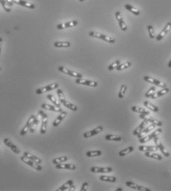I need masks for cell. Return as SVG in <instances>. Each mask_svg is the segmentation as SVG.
Segmentation results:
<instances>
[{
  "label": "cell",
  "mask_w": 171,
  "mask_h": 191,
  "mask_svg": "<svg viewBox=\"0 0 171 191\" xmlns=\"http://www.w3.org/2000/svg\"><path fill=\"white\" fill-rule=\"evenodd\" d=\"M100 179L101 181H107V182H116L117 181V178L114 177V176H100Z\"/></svg>",
  "instance_id": "d6a6232c"
},
{
  "label": "cell",
  "mask_w": 171,
  "mask_h": 191,
  "mask_svg": "<svg viewBox=\"0 0 171 191\" xmlns=\"http://www.w3.org/2000/svg\"><path fill=\"white\" fill-rule=\"evenodd\" d=\"M67 160H68L67 157H57V158H55L54 160H53V163L55 164V165H57V164H60L62 163V162H66Z\"/></svg>",
  "instance_id": "ee69618b"
},
{
  "label": "cell",
  "mask_w": 171,
  "mask_h": 191,
  "mask_svg": "<svg viewBox=\"0 0 171 191\" xmlns=\"http://www.w3.org/2000/svg\"><path fill=\"white\" fill-rule=\"evenodd\" d=\"M36 116H34V115H33V116H31L30 118H29V119H28L27 121L26 122L25 126L22 128V129H21V132H20V135L25 136V135L27 134V132L29 131V129H30L32 124H33V121H34L35 118H36Z\"/></svg>",
  "instance_id": "9c48e42d"
},
{
  "label": "cell",
  "mask_w": 171,
  "mask_h": 191,
  "mask_svg": "<svg viewBox=\"0 0 171 191\" xmlns=\"http://www.w3.org/2000/svg\"><path fill=\"white\" fill-rule=\"evenodd\" d=\"M0 3H1V5H2V7L5 9V11L8 12V13H10V12H11V9H10V7L8 6V5H7V3L5 2V0H0Z\"/></svg>",
  "instance_id": "c3c4849f"
},
{
  "label": "cell",
  "mask_w": 171,
  "mask_h": 191,
  "mask_svg": "<svg viewBox=\"0 0 171 191\" xmlns=\"http://www.w3.org/2000/svg\"><path fill=\"white\" fill-rule=\"evenodd\" d=\"M79 1H80V2H83V1H84V0H79Z\"/></svg>",
  "instance_id": "11a10c76"
},
{
  "label": "cell",
  "mask_w": 171,
  "mask_h": 191,
  "mask_svg": "<svg viewBox=\"0 0 171 191\" xmlns=\"http://www.w3.org/2000/svg\"><path fill=\"white\" fill-rule=\"evenodd\" d=\"M168 67L171 68V59H170V60L169 63H168Z\"/></svg>",
  "instance_id": "db71d44e"
},
{
  "label": "cell",
  "mask_w": 171,
  "mask_h": 191,
  "mask_svg": "<svg viewBox=\"0 0 171 191\" xmlns=\"http://www.w3.org/2000/svg\"><path fill=\"white\" fill-rule=\"evenodd\" d=\"M105 139L107 141H122V137L120 136L114 135H106L105 136Z\"/></svg>",
  "instance_id": "74e56055"
},
{
  "label": "cell",
  "mask_w": 171,
  "mask_h": 191,
  "mask_svg": "<svg viewBox=\"0 0 171 191\" xmlns=\"http://www.w3.org/2000/svg\"><path fill=\"white\" fill-rule=\"evenodd\" d=\"M140 118H141V119L146 120V121H148L149 123H151V124H155L156 126H162V123H161V121H159L158 119H156V118H153V117H148V115L140 114Z\"/></svg>",
  "instance_id": "8fae6325"
},
{
  "label": "cell",
  "mask_w": 171,
  "mask_h": 191,
  "mask_svg": "<svg viewBox=\"0 0 171 191\" xmlns=\"http://www.w3.org/2000/svg\"><path fill=\"white\" fill-rule=\"evenodd\" d=\"M170 91V89L168 88H165L161 89V90H159L158 92H156V93H154L153 95H152V97L150 98L152 99H156L159 98V97H163V96H165V95L168 94Z\"/></svg>",
  "instance_id": "44dd1931"
},
{
  "label": "cell",
  "mask_w": 171,
  "mask_h": 191,
  "mask_svg": "<svg viewBox=\"0 0 171 191\" xmlns=\"http://www.w3.org/2000/svg\"><path fill=\"white\" fill-rule=\"evenodd\" d=\"M73 185V180H68L66 183H64L62 186L60 187L59 188L56 190L57 191H64V190H67L70 188V187Z\"/></svg>",
  "instance_id": "1f68e13d"
},
{
  "label": "cell",
  "mask_w": 171,
  "mask_h": 191,
  "mask_svg": "<svg viewBox=\"0 0 171 191\" xmlns=\"http://www.w3.org/2000/svg\"><path fill=\"white\" fill-rule=\"evenodd\" d=\"M59 87V85L58 83H52L49 84V85H47V86L42 87V88H38L36 90V93L38 95H41L43 94V93H45L47 92L51 91V90H55V89H57Z\"/></svg>",
  "instance_id": "3957f363"
},
{
  "label": "cell",
  "mask_w": 171,
  "mask_h": 191,
  "mask_svg": "<svg viewBox=\"0 0 171 191\" xmlns=\"http://www.w3.org/2000/svg\"><path fill=\"white\" fill-rule=\"evenodd\" d=\"M155 127H156V125H155V124H150V125H148V126H147L146 127H145V129L142 131L140 134L137 135V137H138L139 139H140V138H142V137H145V136H146L147 135H148V132H150V131H152L153 129H154Z\"/></svg>",
  "instance_id": "ffe728a7"
},
{
  "label": "cell",
  "mask_w": 171,
  "mask_h": 191,
  "mask_svg": "<svg viewBox=\"0 0 171 191\" xmlns=\"http://www.w3.org/2000/svg\"><path fill=\"white\" fill-rule=\"evenodd\" d=\"M143 79L145 82H149V83H151V84H153V85H156V86H159L161 88H165L167 87V85L165 83V82H161V81H160V80H156V79L153 78V77H148V76H145V77H143Z\"/></svg>",
  "instance_id": "52a82bcc"
},
{
  "label": "cell",
  "mask_w": 171,
  "mask_h": 191,
  "mask_svg": "<svg viewBox=\"0 0 171 191\" xmlns=\"http://www.w3.org/2000/svg\"><path fill=\"white\" fill-rule=\"evenodd\" d=\"M78 24V22L77 21H71L66 22V23H63V24H59L57 25L56 28L58 29H66V28H69V27H75Z\"/></svg>",
  "instance_id": "ac0fdd59"
},
{
  "label": "cell",
  "mask_w": 171,
  "mask_h": 191,
  "mask_svg": "<svg viewBox=\"0 0 171 191\" xmlns=\"http://www.w3.org/2000/svg\"><path fill=\"white\" fill-rule=\"evenodd\" d=\"M147 29H148V34H149L150 38L153 39L155 38V31H154V28L152 25H148L147 26Z\"/></svg>",
  "instance_id": "f6af8a7d"
},
{
  "label": "cell",
  "mask_w": 171,
  "mask_h": 191,
  "mask_svg": "<svg viewBox=\"0 0 171 191\" xmlns=\"http://www.w3.org/2000/svg\"><path fill=\"white\" fill-rule=\"evenodd\" d=\"M126 90H127V85H125V84H123V85H121V87H120V91H119V93H118V97L120 99H122L124 97V96H125V93H126Z\"/></svg>",
  "instance_id": "60d3db41"
},
{
  "label": "cell",
  "mask_w": 171,
  "mask_h": 191,
  "mask_svg": "<svg viewBox=\"0 0 171 191\" xmlns=\"http://www.w3.org/2000/svg\"><path fill=\"white\" fill-rule=\"evenodd\" d=\"M3 142L5 145H7L8 147H9L10 149L13 152V153L16 154H18L20 153V149H18V147L15 145V144H13V142L10 141V139L8 138H5L3 140Z\"/></svg>",
  "instance_id": "e0dca14e"
},
{
  "label": "cell",
  "mask_w": 171,
  "mask_h": 191,
  "mask_svg": "<svg viewBox=\"0 0 171 191\" xmlns=\"http://www.w3.org/2000/svg\"><path fill=\"white\" fill-rule=\"evenodd\" d=\"M153 140H154L155 145H156V146H157V148H158V149H159L160 151H161V153H162L163 154H164V155L165 156V157H170L169 152H168V151L167 150L166 148H165V145H164L162 143H161V141H160V139L159 138L158 136H157V137H155V138L153 139Z\"/></svg>",
  "instance_id": "ba28073f"
},
{
  "label": "cell",
  "mask_w": 171,
  "mask_h": 191,
  "mask_svg": "<svg viewBox=\"0 0 171 191\" xmlns=\"http://www.w3.org/2000/svg\"><path fill=\"white\" fill-rule=\"evenodd\" d=\"M126 185L129 188H132L134 190H138V191H150V190L148 188H145V187L143 186H140V185H137L136 183L133 182V181H127L125 182Z\"/></svg>",
  "instance_id": "4fadbf2b"
},
{
  "label": "cell",
  "mask_w": 171,
  "mask_h": 191,
  "mask_svg": "<svg viewBox=\"0 0 171 191\" xmlns=\"http://www.w3.org/2000/svg\"><path fill=\"white\" fill-rule=\"evenodd\" d=\"M55 168L58 169H68V170H75L76 166L73 164H57Z\"/></svg>",
  "instance_id": "484cf974"
},
{
  "label": "cell",
  "mask_w": 171,
  "mask_h": 191,
  "mask_svg": "<svg viewBox=\"0 0 171 191\" xmlns=\"http://www.w3.org/2000/svg\"><path fill=\"white\" fill-rule=\"evenodd\" d=\"M75 82L79 85H87V86L90 87H97L98 85V83L95 81H91V80H83V79H76Z\"/></svg>",
  "instance_id": "2e32d148"
},
{
  "label": "cell",
  "mask_w": 171,
  "mask_h": 191,
  "mask_svg": "<svg viewBox=\"0 0 171 191\" xmlns=\"http://www.w3.org/2000/svg\"><path fill=\"white\" fill-rule=\"evenodd\" d=\"M71 46V43L69 41H55L54 46L56 48H68Z\"/></svg>",
  "instance_id": "f1b7e54d"
},
{
  "label": "cell",
  "mask_w": 171,
  "mask_h": 191,
  "mask_svg": "<svg viewBox=\"0 0 171 191\" xmlns=\"http://www.w3.org/2000/svg\"><path fill=\"white\" fill-rule=\"evenodd\" d=\"M125 7L128 10V11H130L131 13H132L133 14L136 15V16H139V15L140 14V10H137V9H136L135 7H133L131 6V5H128V4L125 5Z\"/></svg>",
  "instance_id": "f35d334b"
},
{
  "label": "cell",
  "mask_w": 171,
  "mask_h": 191,
  "mask_svg": "<svg viewBox=\"0 0 171 191\" xmlns=\"http://www.w3.org/2000/svg\"><path fill=\"white\" fill-rule=\"evenodd\" d=\"M120 61L119 60H115L114 63H112L111 65H109L108 69H109V71H113L114 69H117V67L119 65H120Z\"/></svg>",
  "instance_id": "bcb514c9"
},
{
  "label": "cell",
  "mask_w": 171,
  "mask_h": 191,
  "mask_svg": "<svg viewBox=\"0 0 171 191\" xmlns=\"http://www.w3.org/2000/svg\"><path fill=\"white\" fill-rule=\"evenodd\" d=\"M117 190V191H122L123 190H122L121 188H118L117 190Z\"/></svg>",
  "instance_id": "f5cc1de1"
},
{
  "label": "cell",
  "mask_w": 171,
  "mask_h": 191,
  "mask_svg": "<svg viewBox=\"0 0 171 191\" xmlns=\"http://www.w3.org/2000/svg\"><path fill=\"white\" fill-rule=\"evenodd\" d=\"M0 71H1V67H0Z\"/></svg>",
  "instance_id": "9f6ffc18"
},
{
  "label": "cell",
  "mask_w": 171,
  "mask_h": 191,
  "mask_svg": "<svg viewBox=\"0 0 171 191\" xmlns=\"http://www.w3.org/2000/svg\"><path fill=\"white\" fill-rule=\"evenodd\" d=\"M47 98L49 101H51V102L53 103L55 106L58 107H61V102L56 99V98L54 97V96H53V95L48 94L47 96Z\"/></svg>",
  "instance_id": "e575fe53"
},
{
  "label": "cell",
  "mask_w": 171,
  "mask_h": 191,
  "mask_svg": "<svg viewBox=\"0 0 171 191\" xmlns=\"http://www.w3.org/2000/svg\"><path fill=\"white\" fill-rule=\"evenodd\" d=\"M56 93H57V94H58L59 101L61 103V104H63V102L66 100L65 97H64V92H63V90H61V89H60V88H58L57 90H56Z\"/></svg>",
  "instance_id": "7bdbcfd3"
},
{
  "label": "cell",
  "mask_w": 171,
  "mask_h": 191,
  "mask_svg": "<svg viewBox=\"0 0 171 191\" xmlns=\"http://www.w3.org/2000/svg\"><path fill=\"white\" fill-rule=\"evenodd\" d=\"M144 105H145L147 108L150 109L151 111L154 112V113H157V112H159V110L158 107H156V105H154L153 104H152L151 102H150V101H144Z\"/></svg>",
  "instance_id": "4dcf8cb0"
},
{
  "label": "cell",
  "mask_w": 171,
  "mask_h": 191,
  "mask_svg": "<svg viewBox=\"0 0 171 191\" xmlns=\"http://www.w3.org/2000/svg\"><path fill=\"white\" fill-rule=\"evenodd\" d=\"M89 36H91V37L103 40V41H106V42L109 43V44H114V43H115V39H114V38H111L110 36L102 34V33H97V32H90V33H89Z\"/></svg>",
  "instance_id": "6da1fadb"
},
{
  "label": "cell",
  "mask_w": 171,
  "mask_h": 191,
  "mask_svg": "<svg viewBox=\"0 0 171 191\" xmlns=\"http://www.w3.org/2000/svg\"><path fill=\"white\" fill-rule=\"evenodd\" d=\"M38 115L41 117L42 119V124H41V129H40V133L41 135L45 134L47 132V122H48V116L46 113L43 112L42 110L38 111Z\"/></svg>",
  "instance_id": "7a4b0ae2"
},
{
  "label": "cell",
  "mask_w": 171,
  "mask_h": 191,
  "mask_svg": "<svg viewBox=\"0 0 171 191\" xmlns=\"http://www.w3.org/2000/svg\"><path fill=\"white\" fill-rule=\"evenodd\" d=\"M86 156L88 157H99V156L102 155V152L100 150H95V151H88L86 153Z\"/></svg>",
  "instance_id": "836d02e7"
},
{
  "label": "cell",
  "mask_w": 171,
  "mask_h": 191,
  "mask_svg": "<svg viewBox=\"0 0 171 191\" xmlns=\"http://www.w3.org/2000/svg\"><path fill=\"white\" fill-rule=\"evenodd\" d=\"M170 29H171V22H168V24H166V25H165V27H164V29H162V31H161V33L158 35L156 36V41H161L163 38H165V36L168 33H169Z\"/></svg>",
  "instance_id": "9a60e30c"
},
{
  "label": "cell",
  "mask_w": 171,
  "mask_h": 191,
  "mask_svg": "<svg viewBox=\"0 0 171 191\" xmlns=\"http://www.w3.org/2000/svg\"><path fill=\"white\" fill-rule=\"evenodd\" d=\"M139 150L141 152H156L159 149L156 145H140L139 146Z\"/></svg>",
  "instance_id": "d4e9b609"
},
{
  "label": "cell",
  "mask_w": 171,
  "mask_h": 191,
  "mask_svg": "<svg viewBox=\"0 0 171 191\" xmlns=\"http://www.w3.org/2000/svg\"><path fill=\"white\" fill-rule=\"evenodd\" d=\"M58 71H59L60 72H61V73H66L67 75H69L73 77H75V78L77 79H81L83 77V75L81 73H77V72L74 71L69 70V69H66V68L65 67H63V66H59V67H58Z\"/></svg>",
  "instance_id": "8992f818"
},
{
  "label": "cell",
  "mask_w": 171,
  "mask_h": 191,
  "mask_svg": "<svg viewBox=\"0 0 171 191\" xmlns=\"http://www.w3.org/2000/svg\"><path fill=\"white\" fill-rule=\"evenodd\" d=\"M5 2L7 3V5L10 7L13 6V4H14V2H13V0H5Z\"/></svg>",
  "instance_id": "f907efd6"
},
{
  "label": "cell",
  "mask_w": 171,
  "mask_h": 191,
  "mask_svg": "<svg viewBox=\"0 0 171 191\" xmlns=\"http://www.w3.org/2000/svg\"><path fill=\"white\" fill-rule=\"evenodd\" d=\"M38 123H39V118H38V116H36V118H35V120L33 121V124H32L31 126H30V129H29L30 132L33 133V132H35V129H36V126H38Z\"/></svg>",
  "instance_id": "ab89813d"
},
{
  "label": "cell",
  "mask_w": 171,
  "mask_h": 191,
  "mask_svg": "<svg viewBox=\"0 0 171 191\" xmlns=\"http://www.w3.org/2000/svg\"><path fill=\"white\" fill-rule=\"evenodd\" d=\"M145 155L146 157H150V158L155 159L157 160H162V157L160 154L157 153H154V152H145Z\"/></svg>",
  "instance_id": "f546056e"
},
{
  "label": "cell",
  "mask_w": 171,
  "mask_h": 191,
  "mask_svg": "<svg viewBox=\"0 0 171 191\" xmlns=\"http://www.w3.org/2000/svg\"><path fill=\"white\" fill-rule=\"evenodd\" d=\"M148 123H149V122H148V121H146V120H144V121H142V122L141 124H140V125H139V126L134 129V131L133 132V135H135V136L138 135L140 132H141L143 130V129H145V128L147 126H148Z\"/></svg>",
  "instance_id": "7402d4cb"
},
{
  "label": "cell",
  "mask_w": 171,
  "mask_h": 191,
  "mask_svg": "<svg viewBox=\"0 0 171 191\" xmlns=\"http://www.w3.org/2000/svg\"><path fill=\"white\" fill-rule=\"evenodd\" d=\"M92 173H111L113 171V168L111 167H105V168H101V167H92L90 169Z\"/></svg>",
  "instance_id": "5bb4252c"
},
{
  "label": "cell",
  "mask_w": 171,
  "mask_h": 191,
  "mask_svg": "<svg viewBox=\"0 0 171 191\" xmlns=\"http://www.w3.org/2000/svg\"><path fill=\"white\" fill-rule=\"evenodd\" d=\"M2 42H3V41H2V38L0 37V54H1V50H2Z\"/></svg>",
  "instance_id": "816d5d0a"
},
{
  "label": "cell",
  "mask_w": 171,
  "mask_h": 191,
  "mask_svg": "<svg viewBox=\"0 0 171 191\" xmlns=\"http://www.w3.org/2000/svg\"><path fill=\"white\" fill-rule=\"evenodd\" d=\"M67 116V113L66 111H62L61 113H60L59 116H58V117L56 118L55 120L53 121V126L56 127V126H58L61 122H62L63 120L66 118V116Z\"/></svg>",
  "instance_id": "603a6c76"
},
{
  "label": "cell",
  "mask_w": 171,
  "mask_h": 191,
  "mask_svg": "<svg viewBox=\"0 0 171 191\" xmlns=\"http://www.w3.org/2000/svg\"><path fill=\"white\" fill-rule=\"evenodd\" d=\"M41 108L42 109H47V110H50V111L53 112H56V113H61L62 111H64L61 107H58L55 106V105H48V104H42L41 105Z\"/></svg>",
  "instance_id": "d6986e66"
},
{
  "label": "cell",
  "mask_w": 171,
  "mask_h": 191,
  "mask_svg": "<svg viewBox=\"0 0 171 191\" xmlns=\"http://www.w3.org/2000/svg\"><path fill=\"white\" fill-rule=\"evenodd\" d=\"M23 155L25 156V157H27V158L30 159V160H32L33 161H34L35 162H36V163H38V164H41V162H42V160H41V159L36 157V156H34L33 154H32L30 153V152H25L23 153Z\"/></svg>",
  "instance_id": "4316f807"
},
{
  "label": "cell",
  "mask_w": 171,
  "mask_h": 191,
  "mask_svg": "<svg viewBox=\"0 0 171 191\" xmlns=\"http://www.w3.org/2000/svg\"><path fill=\"white\" fill-rule=\"evenodd\" d=\"M131 110L134 113H138L140 114H145V115H149L150 112L148 109H145L141 107H137V106H133L131 107Z\"/></svg>",
  "instance_id": "83f0119b"
},
{
  "label": "cell",
  "mask_w": 171,
  "mask_h": 191,
  "mask_svg": "<svg viewBox=\"0 0 171 191\" xmlns=\"http://www.w3.org/2000/svg\"><path fill=\"white\" fill-rule=\"evenodd\" d=\"M88 187H89V183L84 182L81 187V191H86L88 190Z\"/></svg>",
  "instance_id": "681fc988"
},
{
  "label": "cell",
  "mask_w": 171,
  "mask_h": 191,
  "mask_svg": "<svg viewBox=\"0 0 171 191\" xmlns=\"http://www.w3.org/2000/svg\"><path fill=\"white\" fill-rule=\"evenodd\" d=\"M133 151V147L131 145V146L127 147L126 149L120 151V152H119V156H120V157H124V156L127 155L128 154H130L131 152H132Z\"/></svg>",
  "instance_id": "8d00e7d4"
},
{
  "label": "cell",
  "mask_w": 171,
  "mask_h": 191,
  "mask_svg": "<svg viewBox=\"0 0 171 191\" xmlns=\"http://www.w3.org/2000/svg\"><path fill=\"white\" fill-rule=\"evenodd\" d=\"M115 17H116V18H117V21H118L119 26H120L121 30H122V31H124V32L126 31L127 29H128V27H127L125 21L123 20V18H122V14L120 13V12H119V11L115 12Z\"/></svg>",
  "instance_id": "30bf717a"
},
{
  "label": "cell",
  "mask_w": 171,
  "mask_h": 191,
  "mask_svg": "<svg viewBox=\"0 0 171 191\" xmlns=\"http://www.w3.org/2000/svg\"><path fill=\"white\" fill-rule=\"evenodd\" d=\"M63 105L66 107H67L68 109H71V110H73V111H74V112L77 111V107L75 105H74V104H73V103L69 102V101H66V100H65V101L63 102Z\"/></svg>",
  "instance_id": "d590c367"
},
{
  "label": "cell",
  "mask_w": 171,
  "mask_h": 191,
  "mask_svg": "<svg viewBox=\"0 0 171 191\" xmlns=\"http://www.w3.org/2000/svg\"><path fill=\"white\" fill-rule=\"evenodd\" d=\"M20 160H21V161L23 162L24 163L27 164V165H28L29 166L32 167V168H33L36 171H42V167L41 166V164H38L36 163V162H35L34 161H33V160H30V159L27 158V157H25L24 155L21 156V157H20Z\"/></svg>",
  "instance_id": "277c9868"
},
{
  "label": "cell",
  "mask_w": 171,
  "mask_h": 191,
  "mask_svg": "<svg viewBox=\"0 0 171 191\" xmlns=\"http://www.w3.org/2000/svg\"><path fill=\"white\" fill-rule=\"evenodd\" d=\"M13 2L14 3L17 4V5H19L21 6L25 7H27V8L30 9H35L36 8V6L33 4L30 3V2H28L25 1V0H13Z\"/></svg>",
  "instance_id": "cb8c5ba5"
},
{
  "label": "cell",
  "mask_w": 171,
  "mask_h": 191,
  "mask_svg": "<svg viewBox=\"0 0 171 191\" xmlns=\"http://www.w3.org/2000/svg\"><path fill=\"white\" fill-rule=\"evenodd\" d=\"M103 130V127L101 126H97V127H96L95 129L89 131V132H85L83 134V137H85V138H89V137H92L94 135H97V134L101 133Z\"/></svg>",
  "instance_id": "7c38bea8"
},
{
  "label": "cell",
  "mask_w": 171,
  "mask_h": 191,
  "mask_svg": "<svg viewBox=\"0 0 171 191\" xmlns=\"http://www.w3.org/2000/svg\"><path fill=\"white\" fill-rule=\"evenodd\" d=\"M131 62H126L125 63H122V64H120V65H118L117 67V71H122L124 70V69H128V68H130L131 66Z\"/></svg>",
  "instance_id": "b9f144b4"
},
{
  "label": "cell",
  "mask_w": 171,
  "mask_h": 191,
  "mask_svg": "<svg viewBox=\"0 0 171 191\" xmlns=\"http://www.w3.org/2000/svg\"><path fill=\"white\" fill-rule=\"evenodd\" d=\"M155 92H156V88H155L154 86L150 88L148 91L146 92V93H145V97H147V98L151 97L152 95H153Z\"/></svg>",
  "instance_id": "7dc6e473"
},
{
  "label": "cell",
  "mask_w": 171,
  "mask_h": 191,
  "mask_svg": "<svg viewBox=\"0 0 171 191\" xmlns=\"http://www.w3.org/2000/svg\"><path fill=\"white\" fill-rule=\"evenodd\" d=\"M161 132H162V129H161V128L156 129L154 132H152L151 134H150V135H146V136H145V137L140 138V143L142 144V143H145L148 142V141H151V140L154 139L156 137H157L158 135H159L161 133Z\"/></svg>",
  "instance_id": "5b68a950"
}]
</instances>
